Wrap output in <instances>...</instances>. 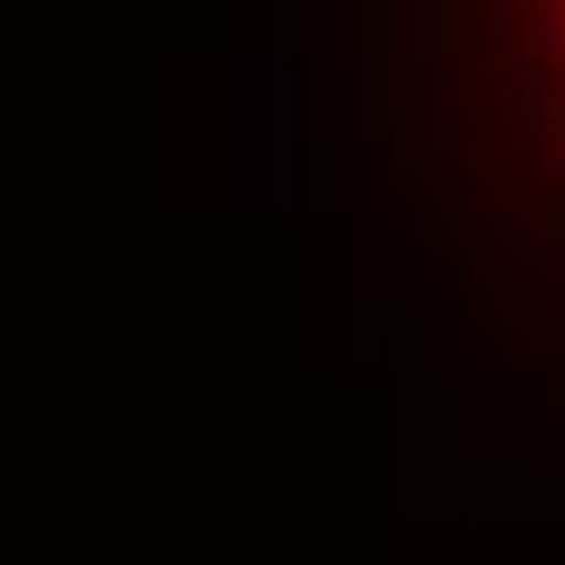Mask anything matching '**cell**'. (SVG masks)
I'll list each match as a JSON object with an SVG mask.
<instances>
[{
	"mask_svg": "<svg viewBox=\"0 0 565 565\" xmlns=\"http://www.w3.org/2000/svg\"><path fill=\"white\" fill-rule=\"evenodd\" d=\"M439 68L468 175L565 264V0H439Z\"/></svg>",
	"mask_w": 565,
	"mask_h": 565,
	"instance_id": "1",
	"label": "cell"
}]
</instances>
